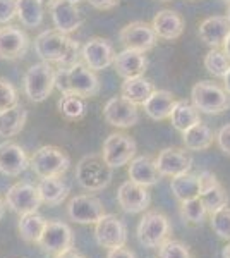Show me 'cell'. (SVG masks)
Wrapping results in <instances>:
<instances>
[{"label":"cell","instance_id":"6da1fadb","mask_svg":"<svg viewBox=\"0 0 230 258\" xmlns=\"http://www.w3.org/2000/svg\"><path fill=\"white\" fill-rule=\"evenodd\" d=\"M35 52L41 60L57 64V68H69L79 62L83 47L78 41L69 38V35L58 30H47L40 33L35 40Z\"/></svg>","mask_w":230,"mask_h":258},{"label":"cell","instance_id":"7a4b0ae2","mask_svg":"<svg viewBox=\"0 0 230 258\" xmlns=\"http://www.w3.org/2000/svg\"><path fill=\"white\" fill-rule=\"evenodd\" d=\"M55 88L62 95L70 93L81 98H91L98 95L100 80L96 76V71L88 68L85 62L79 60L69 68H57Z\"/></svg>","mask_w":230,"mask_h":258},{"label":"cell","instance_id":"3957f363","mask_svg":"<svg viewBox=\"0 0 230 258\" xmlns=\"http://www.w3.org/2000/svg\"><path fill=\"white\" fill-rule=\"evenodd\" d=\"M112 169L102 155H86L76 165V179L83 189L96 193L112 182Z\"/></svg>","mask_w":230,"mask_h":258},{"label":"cell","instance_id":"277c9868","mask_svg":"<svg viewBox=\"0 0 230 258\" xmlns=\"http://www.w3.org/2000/svg\"><path fill=\"white\" fill-rule=\"evenodd\" d=\"M70 165L69 155L58 147H41L29 159V167L38 177H60Z\"/></svg>","mask_w":230,"mask_h":258},{"label":"cell","instance_id":"5b68a950","mask_svg":"<svg viewBox=\"0 0 230 258\" xmlns=\"http://www.w3.org/2000/svg\"><path fill=\"white\" fill-rule=\"evenodd\" d=\"M53 88H55V71L50 62H36L24 74V91L31 102H45Z\"/></svg>","mask_w":230,"mask_h":258},{"label":"cell","instance_id":"8992f818","mask_svg":"<svg viewBox=\"0 0 230 258\" xmlns=\"http://www.w3.org/2000/svg\"><path fill=\"white\" fill-rule=\"evenodd\" d=\"M192 105L203 114H221L230 107L227 90L211 81H199L191 90Z\"/></svg>","mask_w":230,"mask_h":258},{"label":"cell","instance_id":"52a82bcc","mask_svg":"<svg viewBox=\"0 0 230 258\" xmlns=\"http://www.w3.org/2000/svg\"><path fill=\"white\" fill-rule=\"evenodd\" d=\"M170 234V222L160 212H146L137 226V239L146 248H160Z\"/></svg>","mask_w":230,"mask_h":258},{"label":"cell","instance_id":"ba28073f","mask_svg":"<svg viewBox=\"0 0 230 258\" xmlns=\"http://www.w3.org/2000/svg\"><path fill=\"white\" fill-rule=\"evenodd\" d=\"M136 155V143L131 136L122 133H112L103 141L102 157L112 169H119L122 165L131 164Z\"/></svg>","mask_w":230,"mask_h":258},{"label":"cell","instance_id":"9c48e42d","mask_svg":"<svg viewBox=\"0 0 230 258\" xmlns=\"http://www.w3.org/2000/svg\"><path fill=\"white\" fill-rule=\"evenodd\" d=\"M41 203L43 202L40 198L38 186L29 184V182H16L6 193V205L12 212H16L19 217L38 212Z\"/></svg>","mask_w":230,"mask_h":258},{"label":"cell","instance_id":"30bf717a","mask_svg":"<svg viewBox=\"0 0 230 258\" xmlns=\"http://www.w3.org/2000/svg\"><path fill=\"white\" fill-rule=\"evenodd\" d=\"M95 239L102 248L114 249L125 246L127 241V229L117 215L105 214L95 224Z\"/></svg>","mask_w":230,"mask_h":258},{"label":"cell","instance_id":"8fae6325","mask_svg":"<svg viewBox=\"0 0 230 258\" xmlns=\"http://www.w3.org/2000/svg\"><path fill=\"white\" fill-rule=\"evenodd\" d=\"M74 236L70 227L60 220H48L43 234L38 241L40 248L48 255H58L65 249L72 248Z\"/></svg>","mask_w":230,"mask_h":258},{"label":"cell","instance_id":"7c38bea8","mask_svg":"<svg viewBox=\"0 0 230 258\" xmlns=\"http://www.w3.org/2000/svg\"><path fill=\"white\" fill-rule=\"evenodd\" d=\"M67 215L78 224H96L105 215V207L95 195H78L69 202Z\"/></svg>","mask_w":230,"mask_h":258},{"label":"cell","instance_id":"4fadbf2b","mask_svg":"<svg viewBox=\"0 0 230 258\" xmlns=\"http://www.w3.org/2000/svg\"><path fill=\"white\" fill-rule=\"evenodd\" d=\"M103 117L110 126L127 129L137 124L139 114H137V105L131 100L120 97H112L103 107Z\"/></svg>","mask_w":230,"mask_h":258},{"label":"cell","instance_id":"5bb4252c","mask_svg":"<svg viewBox=\"0 0 230 258\" xmlns=\"http://www.w3.org/2000/svg\"><path fill=\"white\" fill-rule=\"evenodd\" d=\"M119 38L125 48L137 50V52H148L157 45V33L153 26L143 21H134L124 26L119 33Z\"/></svg>","mask_w":230,"mask_h":258},{"label":"cell","instance_id":"9a60e30c","mask_svg":"<svg viewBox=\"0 0 230 258\" xmlns=\"http://www.w3.org/2000/svg\"><path fill=\"white\" fill-rule=\"evenodd\" d=\"M83 62L93 71H103L114 66L115 50L105 38H91L83 45Z\"/></svg>","mask_w":230,"mask_h":258},{"label":"cell","instance_id":"2e32d148","mask_svg":"<svg viewBox=\"0 0 230 258\" xmlns=\"http://www.w3.org/2000/svg\"><path fill=\"white\" fill-rule=\"evenodd\" d=\"M48 7L53 26L60 33L69 35V33L79 30V26L83 24V16L78 4L69 2V0H53Z\"/></svg>","mask_w":230,"mask_h":258},{"label":"cell","instance_id":"e0dca14e","mask_svg":"<svg viewBox=\"0 0 230 258\" xmlns=\"http://www.w3.org/2000/svg\"><path fill=\"white\" fill-rule=\"evenodd\" d=\"M155 162H157V169L160 170L162 176L167 177L181 176V174L189 172L192 167V157L182 148L162 150Z\"/></svg>","mask_w":230,"mask_h":258},{"label":"cell","instance_id":"ac0fdd59","mask_svg":"<svg viewBox=\"0 0 230 258\" xmlns=\"http://www.w3.org/2000/svg\"><path fill=\"white\" fill-rule=\"evenodd\" d=\"M117 202L127 214H141L149 205V193L146 189V186H141L129 179V181H125L119 186Z\"/></svg>","mask_w":230,"mask_h":258},{"label":"cell","instance_id":"d6986e66","mask_svg":"<svg viewBox=\"0 0 230 258\" xmlns=\"http://www.w3.org/2000/svg\"><path fill=\"white\" fill-rule=\"evenodd\" d=\"M199 182H201V191H199V198L206 207L208 214H215L220 209L228 205V197L225 193L223 186L218 182V179L213 172H204L199 174Z\"/></svg>","mask_w":230,"mask_h":258},{"label":"cell","instance_id":"ffe728a7","mask_svg":"<svg viewBox=\"0 0 230 258\" xmlns=\"http://www.w3.org/2000/svg\"><path fill=\"white\" fill-rule=\"evenodd\" d=\"M28 50V36L16 26L0 28V59L18 60Z\"/></svg>","mask_w":230,"mask_h":258},{"label":"cell","instance_id":"44dd1931","mask_svg":"<svg viewBox=\"0 0 230 258\" xmlns=\"http://www.w3.org/2000/svg\"><path fill=\"white\" fill-rule=\"evenodd\" d=\"M29 159L23 147L14 141H2L0 143V172L6 176H19L28 169Z\"/></svg>","mask_w":230,"mask_h":258},{"label":"cell","instance_id":"7402d4cb","mask_svg":"<svg viewBox=\"0 0 230 258\" xmlns=\"http://www.w3.org/2000/svg\"><path fill=\"white\" fill-rule=\"evenodd\" d=\"M199 38L211 48L223 47L230 35V21L223 16H213L199 24Z\"/></svg>","mask_w":230,"mask_h":258},{"label":"cell","instance_id":"603a6c76","mask_svg":"<svg viewBox=\"0 0 230 258\" xmlns=\"http://www.w3.org/2000/svg\"><path fill=\"white\" fill-rule=\"evenodd\" d=\"M114 68L120 78L127 80V78H137L143 76L146 68H148V59L143 52H137V50L125 48L120 53L115 55Z\"/></svg>","mask_w":230,"mask_h":258},{"label":"cell","instance_id":"cb8c5ba5","mask_svg":"<svg viewBox=\"0 0 230 258\" xmlns=\"http://www.w3.org/2000/svg\"><path fill=\"white\" fill-rule=\"evenodd\" d=\"M127 174L131 181H134L141 186H146V188L155 186L162 177L160 170L157 169V162L148 155L134 157V159L131 160V164H129Z\"/></svg>","mask_w":230,"mask_h":258},{"label":"cell","instance_id":"d4e9b609","mask_svg":"<svg viewBox=\"0 0 230 258\" xmlns=\"http://www.w3.org/2000/svg\"><path fill=\"white\" fill-rule=\"evenodd\" d=\"M151 26L158 38L162 40H177L184 31V19L175 11L163 9L155 14Z\"/></svg>","mask_w":230,"mask_h":258},{"label":"cell","instance_id":"484cf974","mask_svg":"<svg viewBox=\"0 0 230 258\" xmlns=\"http://www.w3.org/2000/svg\"><path fill=\"white\" fill-rule=\"evenodd\" d=\"M177 103V100L170 91L167 90H155L151 97L144 102V112L149 119L153 120H165L170 119L172 110Z\"/></svg>","mask_w":230,"mask_h":258},{"label":"cell","instance_id":"4316f807","mask_svg":"<svg viewBox=\"0 0 230 258\" xmlns=\"http://www.w3.org/2000/svg\"><path fill=\"white\" fill-rule=\"evenodd\" d=\"M28 120V112L21 103L0 112V136L2 138H12L23 131Z\"/></svg>","mask_w":230,"mask_h":258},{"label":"cell","instance_id":"83f0119b","mask_svg":"<svg viewBox=\"0 0 230 258\" xmlns=\"http://www.w3.org/2000/svg\"><path fill=\"white\" fill-rule=\"evenodd\" d=\"M38 191L41 202L50 207L60 205L69 195V188L60 177H41L38 182Z\"/></svg>","mask_w":230,"mask_h":258},{"label":"cell","instance_id":"f1b7e54d","mask_svg":"<svg viewBox=\"0 0 230 258\" xmlns=\"http://www.w3.org/2000/svg\"><path fill=\"white\" fill-rule=\"evenodd\" d=\"M153 91V85L143 76L127 78V80H124L122 86H120V95L124 98L131 100L136 105H144V102L151 97Z\"/></svg>","mask_w":230,"mask_h":258},{"label":"cell","instance_id":"f546056e","mask_svg":"<svg viewBox=\"0 0 230 258\" xmlns=\"http://www.w3.org/2000/svg\"><path fill=\"white\" fill-rule=\"evenodd\" d=\"M170 189H172L174 197L179 202H186V200H192L199 197V191H201V182H199V174H181V176L172 177L170 182Z\"/></svg>","mask_w":230,"mask_h":258},{"label":"cell","instance_id":"4dcf8cb0","mask_svg":"<svg viewBox=\"0 0 230 258\" xmlns=\"http://www.w3.org/2000/svg\"><path fill=\"white\" fill-rule=\"evenodd\" d=\"M213 131L206 124L198 122L192 127H189L187 131L182 133V141L184 147L191 152H203V150H208L213 143Z\"/></svg>","mask_w":230,"mask_h":258},{"label":"cell","instance_id":"1f68e13d","mask_svg":"<svg viewBox=\"0 0 230 258\" xmlns=\"http://www.w3.org/2000/svg\"><path fill=\"white\" fill-rule=\"evenodd\" d=\"M170 120H172V126L177 131L184 133L194 124L201 122V115H199V110L194 105H189L186 100H177L172 115H170Z\"/></svg>","mask_w":230,"mask_h":258},{"label":"cell","instance_id":"d6a6232c","mask_svg":"<svg viewBox=\"0 0 230 258\" xmlns=\"http://www.w3.org/2000/svg\"><path fill=\"white\" fill-rule=\"evenodd\" d=\"M47 222L38 212H33V214H26L21 215L19 219V234L21 238L28 243H38L41 234H43L45 227H47Z\"/></svg>","mask_w":230,"mask_h":258},{"label":"cell","instance_id":"836d02e7","mask_svg":"<svg viewBox=\"0 0 230 258\" xmlns=\"http://www.w3.org/2000/svg\"><path fill=\"white\" fill-rule=\"evenodd\" d=\"M18 18L26 28H38L43 23V0H16Z\"/></svg>","mask_w":230,"mask_h":258},{"label":"cell","instance_id":"e575fe53","mask_svg":"<svg viewBox=\"0 0 230 258\" xmlns=\"http://www.w3.org/2000/svg\"><path fill=\"white\" fill-rule=\"evenodd\" d=\"M58 110L69 120H78L86 114V105H85V98L78 97V95H70L65 93L62 95L58 100Z\"/></svg>","mask_w":230,"mask_h":258},{"label":"cell","instance_id":"d590c367","mask_svg":"<svg viewBox=\"0 0 230 258\" xmlns=\"http://www.w3.org/2000/svg\"><path fill=\"white\" fill-rule=\"evenodd\" d=\"M204 68L215 78H225L230 71V59L223 50L211 48L204 57Z\"/></svg>","mask_w":230,"mask_h":258},{"label":"cell","instance_id":"8d00e7d4","mask_svg":"<svg viewBox=\"0 0 230 258\" xmlns=\"http://www.w3.org/2000/svg\"><path fill=\"white\" fill-rule=\"evenodd\" d=\"M208 210L201 202V198H192L186 200L181 203V215L184 220H187L189 224H201L204 217H206Z\"/></svg>","mask_w":230,"mask_h":258},{"label":"cell","instance_id":"74e56055","mask_svg":"<svg viewBox=\"0 0 230 258\" xmlns=\"http://www.w3.org/2000/svg\"><path fill=\"white\" fill-rule=\"evenodd\" d=\"M211 229L221 239H230V207H223L210 215Z\"/></svg>","mask_w":230,"mask_h":258},{"label":"cell","instance_id":"f35d334b","mask_svg":"<svg viewBox=\"0 0 230 258\" xmlns=\"http://www.w3.org/2000/svg\"><path fill=\"white\" fill-rule=\"evenodd\" d=\"M158 258H192L189 248L181 241L167 239L158 248Z\"/></svg>","mask_w":230,"mask_h":258},{"label":"cell","instance_id":"ab89813d","mask_svg":"<svg viewBox=\"0 0 230 258\" xmlns=\"http://www.w3.org/2000/svg\"><path fill=\"white\" fill-rule=\"evenodd\" d=\"M18 103H19V97L14 85L11 81H7L6 78L0 76V112L11 109V107L18 105Z\"/></svg>","mask_w":230,"mask_h":258},{"label":"cell","instance_id":"60d3db41","mask_svg":"<svg viewBox=\"0 0 230 258\" xmlns=\"http://www.w3.org/2000/svg\"><path fill=\"white\" fill-rule=\"evenodd\" d=\"M18 16L16 0H0V24H9Z\"/></svg>","mask_w":230,"mask_h":258},{"label":"cell","instance_id":"b9f144b4","mask_svg":"<svg viewBox=\"0 0 230 258\" xmlns=\"http://www.w3.org/2000/svg\"><path fill=\"white\" fill-rule=\"evenodd\" d=\"M216 143L225 155H230V124L223 126L216 135Z\"/></svg>","mask_w":230,"mask_h":258},{"label":"cell","instance_id":"7bdbcfd3","mask_svg":"<svg viewBox=\"0 0 230 258\" xmlns=\"http://www.w3.org/2000/svg\"><path fill=\"white\" fill-rule=\"evenodd\" d=\"M88 2H90L91 7L98 11H110L119 4V0H88Z\"/></svg>","mask_w":230,"mask_h":258},{"label":"cell","instance_id":"ee69618b","mask_svg":"<svg viewBox=\"0 0 230 258\" xmlns=\"http://www.w3.org/2000/svg\"><path fill=\"white\" fill-rule=\"evenodd\" d=\"M107 258H136V256H134V253H132L131 249H127L125 246H120V248L108 249Z\"/></svg>","mask_w":230,"mask_h":258},{"label":"cell","instance_id":"f6af8a7d","mask_svg":"<svg viewBox=\"0 0 230 258\" xmlns=\"http://www.w3.org/2000/svg\"><path fill=\"white\" fill-rule=\"evenodd\" d=\"M55 258H86V256H83L79 251L70 248V249H65V251L58 253V255H55Z\"/></svg>","mask_w":230,"mask_h":258},{"label":"cell","instance_id":"bcb514c9","mask_svg":"<svg viewBox=\"0 0 230 258\" xmlns=\"http://www.w3.org/2000/svg\"><path fill=\"white\" fill-rule=\"evenodd\" d=\"M223 52L228 55V59H230V35H228V38L225 40V43H223Z\"/></svg>","mask_w":230,"mask_h":258},{"label":"cell","instance_id":"7dc6e473","mask_svg":"<svg viewBox=\"0 0 230 258\" xmlns=\"http://www.w3.org/2000/svg\"><path fill=\"white\" fill-rule=\"evenodd\" d=\"M223 81H225V90H227V93L230 95V71L227 73V76L223 78Z\"/></svg>","mask_w":230,"mask_h":258},{"label":"cell","instance_id":"c3c4849f","mask_svg":"<svg viewBox=\"0 0 230 258\" xmlns=\"http://www.w3.org/2000/svg\"><path fill=\"white\" fill-rule=\"evenodd\" d=\"M4 212H6V202H4V200L0 198V219L4 217Z\"/></svg>","mask_w":230,"mask_h":258},{"label":"cell","instance_id":"681fc988","mask_svg":"<svg viewBox=\"0 0 230 258\" xmlns=\"http://www.w3.org/2000/svg\"><path fill=\"white\" fill-rule=\"evenodd\" d=\"M221 255H223V258H230V244H227V246L223 248V253H221Z\"/></svg>","mask_w":230,"mask_h":258},{"label":"cell","instance_id":"f907efd6","mask_svg":"<svg viewBox=\"0 0 230 258\" xmlns=\"http://www.w3.org/2000/svg\"><path fill=\"white\" fill-rule=\"evenodd\" d=\"M43 2H45V4H48V6H50V4H52L53 0H43Z\"/></svg>","mask_w":230,"mask_h":258},{"label":"cell","instance_id":"816d5d0a","mask_svg":"<svg viewBox=\"0 0 230 258\" xmlns=\"http://www.w3.org/2000/svg\"><path fill=\"white\" fill-rule=\"evenodd\" d=\"M227 19L230 21V6H228V12H227Z\"/></svg>","mask_w":230,"mask_h":258},{"label":"cell","instance_id":"f5cc1de1","mask_svg":"<svg viewBox=\"0 0 230 258\" xmlns=\"http://www.w3.org/2000/svg\"><path fill=\"white\" fill-rule=\"evenodd\" d=\"M69 2H74V4H79L81 0H69Z\"/></svg>","mask_w":230,"mask_h":258},{"label":"cell","instance_id":"db71d44e","mask_svg":"<svg viewBox=\"0 0 230 258\" xmlns=\"http://www.w3.org/2000/svg\"><path fill=\"white\" fill-rule=\"evenodd\" d=\"M221 2H225V4H230V0H221Z\"/></svg>","mask_w":230,"mask_h":258},{"label":"cell","instance_id":"11a10c76","mask_svg":"<svg viewBox=\"0 0 230 258\" xmlns=\"http://www.w3.org/2000/svg\"><path fill=\"white\" fill-rule=\"evenodd\" d=\"M160 2H169V0H160Z\"/></svg>","mask_w":230,"mask_h":258}]
</instances>
